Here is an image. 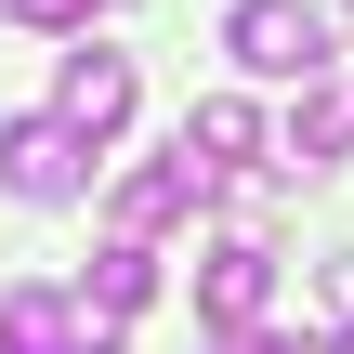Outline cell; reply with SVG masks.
Masks as SVG:
<instances>
[{
  "mask_svg": "<svg viewBox=\"0 0 354 354\" xmlns=\"http://www.w3.org/2000/svg\"><path fill=\"white\" fill-rule=\"evenodd\" d=\"M223 53H236L250 79H302V92H315V79H328V13H315V0H236V13H223Z\"/></svg>",
  "mask_w": 354,
  "mask_h": 354,
  "instance_id": "cell-1",
  "label": "cell"
},
{
  "mask_svg": "<svg viewBox=\"0 0 354 354\" xmlns=\"http://www.w3.org/2000/svg\"><path fill=\"white\" fill-rule=\"evenodd\" d=\"M210 184H223V171H210L197 145H171V158H145V171H131V184L105 197V210H118V250H158V236H171V223H184V210H197Z\"/></svg>",
  "mask_w": 354,
  "mask_h": 354,
  "instance_id": "cell-2",
  "label": "cell"
},
{
  "mask_svg": "<svg viewBox=\"0 0 354 354\" xmlns=\"http://www.w3.org/2000/svg\"><path fill=\"white\" fill-rule=\"evenodd\" d=\"M0 184H13L26 210H53V197L92 184V145H79L66 118H13V131H0Z\"/></svg>",
  "mask_w": 354,
  "mask_h": 354,
  "instance_id": "cell-3",
  "label": "cell"
},
{
  "mask_svg": "<svg viewBox=\"0 0 354 354\" xmlns=\"http://www.w3.org/2000/svg\"><path fill=\"white\" fill-rule=\"evenodd\" d=\"M263 302H276V250H263V236H223V250L197 263V315H210L223 342H250Z\"/></svg>",
  "mask_w": 354,
  "mask_h": 354,
  "instance_id": "cell-4",
  "label": "cell"
},
{
  "mask_svg": "<svg viewBox=\"0 0 354 354\" xmlns=\"http://www.w3.org/2000/svg\"><path fill=\"white\" fill-rule=\"evenodd\" d=\"M53 118H66L79 145L131 131V53H66V79H53Z\"/></svg>",
  "mask_w": 354,
  "mask_h": 354,
  "instance_id": "cell-5",
  "label": "cell"
},
{
  "mask_svg": "<svg viewBox=\"0 0 354 354\" xmlns=\"http://www.w3.org/2000/svg\"><path fill=\"white\" fill-rule=\"evenodd\" d=\"M0 354H79V302L66 289H0Z\"/></svg>",
  "mask_w": 354,
  "mask_h": 354,
  "instance_id": "cell-6",
  "label": "cell"
},
{
  "mask_svg": "<svg viewBox=\"0 0 354 354\" xmlns=\"http://www.w3.org/2000/svg\"><path fill=\"white\" fill-rule=\"evenodd\" d=\"M289 158L315 171V158H354V66H328L315 92H302V118H289Z\"/></svg>",
  "mask_w": 354,
  "mask_h": 354,
  "instance_id": "cell-7",
  "label": "cell"
},
{
  "mask_svg": "<svg viewBox=\"0 0 354 354\" xmlns=\"http://www.w3.org/2000/svg\"><path fill=\"white\" fill-rule=\"evenodd\" d=\"M184 145H197V158H210V171H223V184H236V171H250V158H263V118H250V92H210V105H197V118H184Z\"/></svg>",
  "mask_w": 354,
  "mask_h": 354,
  "instance_id": "cell-8",
  "label": "cell"
},
{
  "mask_svg": "<svg viewBox=\"0 0 354 354\" xmlns=\"http://www.w3.org/2000/svg\"><path fill=\"white\" fill-rule=\"evenodd\" d=\"M145 289H158V250H105V263H92V289H79V302H92V315H131V302H145Z\"/></svg>",
  "mask_w": 354,
  "mask_h": 354,
  "instance_id": "cell-9",
  "label": "cell"
},
{
  "mask_svg": "<svg viewBox=\"0 0 354 354\" xmlns=\"http://www.w3.org/2000/svg\"><path fill=\"white\" fill-rule=\"evenodd\" d=\"M315 315H328V342H354V250L315 263Z\"/></svg>",
  "mask_w": 354,
  "mask_h": 354,
  "instance_id": "cell-10",
  "label": "cell"
},
{
  "mask_svg": "<svg viewBox=\"0 0 354 354\" xmlns=\"http://www.w3.org/2000/svg\"><path fill=\"white\" fill-rule=\"evenodd\" d=\"M0 13H26V26H79V13H105V0H0Z\"/></svg>",
  "mask_w": 354,
  "mask_h": 354,
  "instance_id": "cell-11",
  "label": "cell"
},
{
  "mask_svg": "<svg viewBox=\"0 0 354 354\" xmlns=\"http://www.w3.org/2000/svg\"><path fill=\"white\" fill-rule=\"evenodd\" d=\"M263 354H342V342H263Z\"/></svg>",
  "mask_w": 354,
  "mask_h": 354,
  "instance_id": "cell-12",
  "label": "cell"
},
{
  "mask_svg": "<svg viewBox=\"0 0 354 354\" xmlns=\"http://www.w3.org/2000/svg\"><path fill=\"white\" fill-rule=\"evenodd\" d=\"M210 354H263V342H210Z\"/></svg>",
  "mask_w": 354,
  "mask_h": 354,
  "instance_id": "cell-13",
  "label": "cell"
}]
</instances>
